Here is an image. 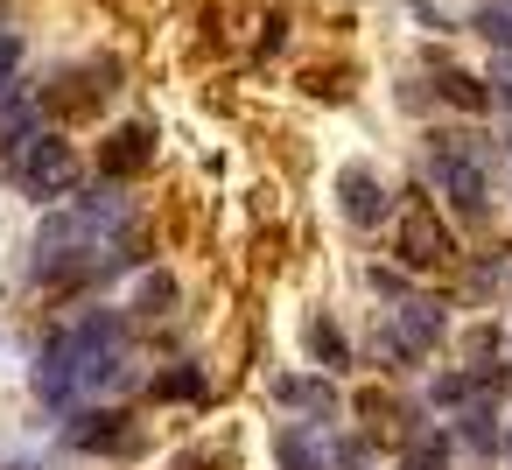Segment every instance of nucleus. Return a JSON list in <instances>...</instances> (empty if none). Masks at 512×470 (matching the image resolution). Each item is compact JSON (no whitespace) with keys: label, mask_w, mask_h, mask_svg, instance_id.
I'll return each instance as SVG.
<instances>
[{"label":"nucleus","mask_w":512,"mask_h":470,"mask_svg":"<svg viewBox=\"0 0 512 470\" xmlns=\"http://www.w3.org/2000/svg\"><path fill=\"white\" fill-rule=\"evenodd\" d=\"M134 386H148V365L134 358V316L113 302L71 309L36 344V365H29V400L57 421L99 400H127Z\"/></svg>","instance_id":"nucleus-1"},{"label":"nucleus","mask_w":512,"mask_h":470,"mask_svg":"<svg viewBox=\"0 0 512 470\" xmlns=\"http://www.w3.org/2000/svg\"><path fill=\"white\" fill-rule=\"evenodd\" d=\"M456 337V316L435 288H414L400 302H372V330L358 344V358L379 372V379H414L442 344Z\"/></svg>","instance_id":"nucleus-2"},{"label":"nucleus","mask_w":512,"mask_h":470,"mask_svg":"<svg viewBox=\"0 0 512 470\" xmlns=\"http://www.w3.org/2000/svg\"><path fill=\"white\" fill-rule=\"evenodd\" d=\"M491 162H498V141H484L477 127H428V141H421V190L449 218L484 225L491 218Z\"/></svg>","instance_id":"nucleus-3"},{"label":"nucleus","mask_w":512,"mask_h":470,"mask_svg":"<svg viewBox=\"0 0 512 470\" xmlns=\"http://www.w3.org/2000/svg\"><path fill=\"white\" fill-rule=\"evenodd\" d=\"M0 176H8L36 211H57V204H71V197L85 190V162H78V148H71L57 127L29 134L22 148H8V155H0Z\"/></svg>","instance_id":"nucleus-4"},{"label":"nucleus","mask_w":512,"mask_h":470,"mask_svg":"<svg viewBox=\"0 0 512 470\" xmlns=\"http://www.w3.org/2000/svg\"><path fill=\"white\" fill-rule=\"evenodd\" d=\"M393 260L414 274V281H435V274H456L463 267V239L449 225V211L421 190L393 211Z\"/></svg>","instance_id":"nucleus-5"},{"label":"nucleus","mask_w":512,"mask_h":470,"mask_svg":"<svg viewBox=\"0 0 512 470\" xmlns=\"http://www.w3.org/2000/svg\"><path fill=\"white\" fill-rule=\"evenodd\" d=\"M57 442L71 456H99V463H134L148 449V428L127 400H99V407H78L57 421Z\"/></svg>","instance_id":"nucleus-6"},{"label":"nucleus","mask_w":512,"mask_h":470,"mask_svg":"<svg viewBox=\"0 0 512 470\" xmlns=\"http://www.w3.org/2000/svg\"><path fill=\"white\" fill-rule=\"evenodd\" d=\"M267 400H274V414H288V421H330V428L351 421V393H344V379H330V372H316V365H302V372H274V379H267Z\"/></svg>","instance_id":"nucleus-7"},{"label":"nucleus","mask_w":512,"mask_h":470,"mask_svg":"<svg viewBox=\"0 0 512 470\" xmlns=\"http://www.w3.org/2000/svg\"><path fill=\"white\" fill-rule=\"evenodd\" d=\"M330 197H337V218H344L351 232H365V239L393 225V190H386V176H379L372 162H337Z\"/></svg>","instance_id":"nucleus-8"},{"label":"nucleus","mask_w":512,"mask_h":470,"mask_svg":"<svg viewBox=\"0 0 512 470\" xmlns=\"http://www.w3.org/2000/svg\"><path fill=\"white\" fill-rule=\"evenodd\" d=\"M449 435H456V449H463L477 470L512 463V421H505V400H477V407L449 414Z\"/></svg>","instance_id":"nucleus-9"},{"label":"nucleus","mask_w":512,"mask_h":470,"mask_svg":"<svg viewBox=\"0 0 512 470\" xmlns=\"http://www.w3.org/2000/svg\"><path fill=\"white\" fill-rule=\"evenodd\" d=\"M267 456L274 470H337V428L330 421H274L267 428Z\"/></svg>","instance_id":"nucleus-10"},{"label":"nucleus","mask_w":512,"mask_h":470,"mask_svg":"<svg viewBox=\"0 0 512 470\" xmlns=\"http://www.w3.org/2000/svg\"><path fill=\"white\" fill-rule=\"evenodd\" d=\"M302 358L316 365V372H330V379H351L365 358H358V337L330 316V309H309L302 316Z\"/></svg>","instance_id":"nucleus-11"},{"label":"nucleus","mask_w":512,"mask_h":470,"mask_svg":"<svg viewBox=\"0 0 512 470\" xmlns=\"http://www.w3.org/2000/svg\"><path fill=\"white\" fill-rule=\"evenodd\" d=\"M155 407H204L211 400V365L204 358H162V365H148V386H141Z\"/></svg>","instance_id":"nucleus-12"},{"label":"nucleus","mask_w":512,"mask_h":470,"mask_svg":"<svg viewBox=\"0 0 512 470\" xmlns=\"http://www.w3.org/2000/svg\"><path fill=\"white\" fill-rule=\"evenodd\" d=\"M155 169V127L148 120H127V127H113L106 141H99V176L106 183H134V176H148Z\"/></svg>","instance_id":"nucleus-13"},{"label":"nucleus","mask_w":512,"mask_h":470,"mask_svg":"<svg viewBox=\"0 0 512 470\" xmlns=\"http://www.w3.org/2000/svg\"><path fill=\"white\" fill-rule=\"evenodd\" d=\"M428 92H435V106H456L463 120H484V113H491V78H477V71H463V64L428 57Z\"/></svg>","instance_id":"nucleus-14"},{"label":"nucleus","mask_w":512,"mask_h":470,"mask_svg":"<svg viewBox=\"0 0 512 470\" xmlns=\"http://www.w3.org/2000/svg\"><path fill=\"white\" fill-rule=\"evenodd\" d=\"M176 302H183V281L155 260V267H141V274H134V288H127V302H120V309L134 316V330H148V323H169V316H176Z\"/></svg>","instance_id":"nucleus-15"},{"label":"nucleus","mask_w":512,"mask_h":470,"mask_svg":"<svg viewBox=\"0 0 512 470\" xmlns=\"http://www.w3.org/2000/svg\"><path fill=\"white\" fill-rule=\"evenodd\" d=\"M456 435H449V421H428V428H414L407 442H393V470H456Z\"/></svg>","instance_id":"nucleus-16"},{"label":"nucleus","mask_w":512,"mask_h":470,"mask_svg":"<svg viewBox=\"0 0 512 470\" xmlns=\"http://www.w3.org/2000/svg\"><path fill=\"white\" fill-rule=\"evenodd\" d=\"M470 36H484L498 57H512V0H477V8H470Z\"/></svg>","instance_id":"nucleus-17"},{"label":"nucleus","mask_w":512,"mask_h":470,"mask_svg":"<svg viewBox=\"0 0 512 470\" xmlns=\"http://www.w3.org/2000/svg\"><path fill=\"white\" fill-rule=\"evenodd\" d=\"M365 288H372V302H400V295H414L421 281H414L393 253H379V260H365Z\"/></svg>","instance_id":"nucleus-18"},{"label":"nucleus","mask_w":512,"mask_h":470,"mask_svg":"<svg viewBox=\"0 0 512 470\" xmlns=\"http://www.w3.org/2000/svg\"><path fill=\"white\" fill-rule=\"evenodd\" d=\"M22 57H29V43H22V29H0V106H8L29 78H22Z\"/></svg>","instance_id":"nucleus-19"},{"label":"nucleus","mask_w":512,"mask_h":470,"mask_svg":"<svg viewBox=\"0 0 512 470\" xmlns=\"http://www.w3.org/2000/svg\"><path fill=\"white\" fill-rule=\"evenodd\" d=\"M491 106L505 113V127H512V57H498L491 64Z\"/></svg>","instance_id":"nucleus-20"},{"label":"nucleus","mask_w":512,"mask_h":470,"mask_svg":"<svg viewBox=\"0 0 512 470\" xmlns=\"http://www.w3.org/2000/svg\"><path fill=\"white\" fill-rule=\"evenodd\" d=\"M414 22H421L428 36H449V29H456V22H449V15L435 8V0H414Z\"/></svg>","instance_id":"nucleus-21"},{"label":"nucleus","mask_w":512,"mask_h":470,"mask_svg":"<svg viewBox=\"0 0 512 470\" xmlns=\"http://www.w3.org/2000/svg\"><path fill=\"white\" fill-rule=\"evenodd\" d=\"M0 470H57L50 456H22V449H8V456H0Z\"/></svg>","instance_id":"nucleus-22"},{"label":"nucleus","mask_w":512,"mask_h":470,"mask_svg":"<svg viewBox=\"0 0 512 470\" xmlns=\"http://www.w3.org/2000/svg\"><path fill=\"white\" fill-rule=\"evenodd\" d=\"M505 358H512V316H505Z\"/></svg>","instance_id":"nucleus-23"},{"label":"nucleus","mask_w":512,"mask_h":470,"mask_svg":"<svg viewBox=\"0 0 512 470\" xmlns=\"http://www.w3.org/2000/svg\"><path fill=\"white\" fill-rule=\"evenodd\" d=\"M505 295H512V274H505Z\"/></svg>","instance_id":"nucleus-24"}]
</instances>
